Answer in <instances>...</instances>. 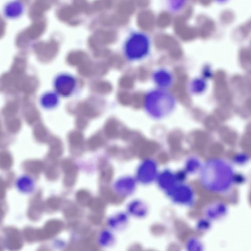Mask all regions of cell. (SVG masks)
<instances>
[{
	"mask_svg": "<svg viewBox=\"0 0 251 251\" xmlns=\"http://www.w3.org/2000/svg\"><path fill=\"white\" fill-rule=\"evenodd\" d=\"M235 175L232 166L228 161L214 158L208 160L201 166L200 180L207 190L224 193L231 187Z\"/></svg>",
	"mask_w": 251,
	"mask_h": 251,
	"instance_id": "obj_1",
	"label": "cell"
},
{
	"mask_svg": "<svg viewBox=\"0 0 251 251\" xmlns=\"http://www.w3.org/2000/svg\"><path fill=\"white\" fill-rule=\"evenodd\" d=\"M176 106V99L166 89H158L148 93L145 100L147 113L155 119H162L169 115Z\"/></svg>",
	"mask_w": 251,
	"mask_h": 251,
	"instance_id": "obj_2",
	"label": "cell"
},
{
	"mask_svg": "<svg viewBox=\"0 0 251 251\" xmlns=\"http://www.w3.org/2000/svg\"><path fill=\"white\" fill-rule=\"evenodd\" d=\"M151 47L149 36L140 31L131 32L125 39L123 52L125 57L130 61L142 60L149 54Z\"/></svg>",
	"mask_w": 251,
	"mask_h": 251,
	"instance_id": "obj_3",
	"label": "cell"
},
{
	"mask_svg": "<svg viewBox=\"0 0 251 251\" xmlns=\"http://www.w3.org/2000/svg\"><path fill=\"white\" fill-rule=\"evenodd\" d=\"M172 200L177 203L191 205L194 201V193L191 187L186 184H176L166 192Z\"/></svg>",
	"mask_w": 251,
	"mask_h": 251,
	"instance_id": "obj_4",
	"label": "cell"
},
{
	"mask_svg": "<svg viewBox=\"0 0 251 251\" xmlns=\"http://www.w3.org/2000/svg\"><path fill=\"white\" fill-rule=\"evenodd\" d=\"M157 176L156 162L151 159L143 161L139 166L137 172L138 180L144 184L150 183Z\"/></svg>",
	"mask_w": 251,
	"mask_h": 251,
	"instance_id": "obj_5",
	"label": "cell"
},
{
	"mask_svg": "<svg viewBox=\"0 0 251 251\" xmlns=\"http://www.w3.org/2000/svg\"><path fill=\"white\" fill-rule=\"evenodd\" d=\"M76 87V80L74 77L67 74L58 76L55 81V88L58 93L63 97L72 95Z\"/></svg>",
	"mask_w": 251,
	"mask_h": 251,
	"instance_id": "obj_6",
	"label": "cell"
},
{
	"mask_svg": "<svg viewBox=\"0 0 251 251\" xmlns=\"http://www.w3.org/2000/svg\"><path fill=\"white\" fill-rule=\"evenodd\" d=\"M15 187L21 193L25 195L30 194L35 190V181L31 176L23 175L16 179Z\"/></svg>",
	"mask_w": 251,
	"mask_h": 251,
	"instance_id": "obj_7",
	"label": "cell"
},
{
	"mask_svg": "<svg viewBox=\"0 0 251 251\" xmlns=\"http://www.w3.org/2000/svg\"><path fill=\"white\" fill-rule=\"evenodd\" d=\"M154 83L160 89H166L173 82V75L168 70L160 69L156 70L153 75Z\"/></svg>",
	"mask_w": 251,
	"mask_h": 251,
	"instance_id": "obj_8",
	"label": "cell"
},
{
	"mask_svg": "<svg viewBox=\"0 0 251 251\" xmlns=\"http://www.w3.org/2000/svg\"><path fill=\"white\" fill-rule=\"evenodd\" d=\"M157 176L159 186L166 192L172 189L176 184V175L168 169L163 171Z\"/></svg>",
	"mask_w": 251,
	"mask_h": 251,
	"instance_id": "obj_9",
	"label": "cell"
},
{
	"mask_svg": "<svg viewBox=\"0 0 251 251\" xmlns=\"http://www.w3.org/2000/svg\"><path fill=\"white\" fill-rule=\"evenodd\" d=\"M24 5L19 0H13L6 4L3 8V14L9 19L19 18L24 11Z\"/></svg>",
	"mask_w": 251,
	"mask_h": 251,
	"instance_id": "obj_10",
	"label": "cell"
},
{
	"mask_svg": "<svg viewBox=\"0 0 251 251\" xmlns=\"http://www.w3.org/2000/svg\"><path fill=\"white\" fill-rule=\"evenodd\" d=\"M135 180L131 177H125L120 179L115 184V188L122 194H128L132 192L135 187Z\"/></svg>",
	"mask_w": 251,
	"mask_h": 251,
	"instance_id": "obj_11",
	"label": "cell"
},
{
	"mask_svg": "<svg viewBox=\"0 0 251 251\" xmlns=\"http://www.w3.org/2000/svg\"><path fill=\"white\" fill-rule=\"evenodd\" d=\"M226 211V206L222 203H216L207 208V217L212 219H217L225 215Z\"/></svg>",
	"mask_w": 251,
	"mask_h": 251,
	"instance_id": "obj_12",
	"label": "cell"
},
{
	"mask_svg": "<svg viewBox=\"0 0 251 251\" xmlns=\"http://www.w3.org/2000/svg\"><path fill=\"white\" fill-rule=\"evenodd\" d=\"M130 211L137 216H144L147 212V207L141 201H136L131 204Z\"/></svg>",
	"mask_w": 251,
	"mask_h": 251,
	"instance_id": "obj_13",
	"label": "cell"
},
{
	"mask_svg": "<svg viewBox=\"0 0 251 251\" xmlns=\"http://www.w3.org/2000/svg\"><path fill=\"white\" fill-rule=\"evenodd\" d=\"M201 167L199 159L195 157H191L188 159L185 166L186 172L193 173L199 169Z\"/></svg>",
	"mask_w": 251,
	"mask_h": 251,
	"instance_id": "obj_14",
	"label": "cell"
},
{
	"mask_svg": "<svg viewBox=\"0 0 251 251\" xmlns=\"http://www.w3.org/2000/svg\"><path fill=\"white\" fill-rule=\"evenodd\" d=\"M206 88V82L201 78H196L194 79L191 84L190 89L195 93H201Z\"/></svg>",
	"mask_w": 251,
	"mask_h": 251,
	"instance_id": "obj_15",
	"label": "cell"
},
{
	"mask_svg": "<svg viewBox=\"0 0 251 251\" xmlns=\"http://www.w3.org/2000/svg\"><path fill=\"white\" fill-rule=\"evenodd\" d=\"M186 0H167V5L172 11H177L181 9Z\"/></svg>",
	"mask_w": 251,
	"mask_h": 251,
	"instance_id": "obj_16",
	"label": "cell"
},
{
	"mask_svg": "<svg viewBox=\"0 0 251 251\" xmlns=\"http://www.w3.org/2000/svg\"><path fill=\"white\" fill-rule=\"evenodd\" d=\"M248 160V157L246 154L244 153L239 154L234 158V161L238 164L244 163Z\"/></svg>",
	"mask_w": 251,
	"mask_h": 251,
	"instance_id": "obj_17",
	"label": "cell"
},
{
	"mask_svg": "<svg viewBox=\"0 0 251 251\" xmlns=\"http://www.w3.org/2000/svg\"><path fill=\"white\" fill-rule=\"evenodd\" d=\"M102 237L101 238V244L105 245L109 243V242L111 240L112 236L110 233L105 232L102 234Z\"/></svg>",
	"mask_w": 251,
	"mask_h": 251,
	"instance_id": "obj_18",
	"label": "cell"
},
{
	"mask_svg": "<svg viewBox=\"0 0 251 251\" xmlns=\"http://www.w3.org/2000/svg\"><path fill=\"white\" fill-rule=\"evenodd\" d=\"M209 223L208 221L206 220H202L198 224V227L200 229H204L209 227Z\"/></svg>",
	"mask_w": 251,
	"mask_h": 251,
	"instance_id": "obj_19",
	"label": "cell"
},
{
	"mask_svg": "<svg viewBox=\"0 0 251 251\" xmlns=\"http://www.w3.org/2000/svg\"><path fill=\"white\" fill-rule=\"evenodd\" d=\"M189 243H190L189 245V246H188V247H189V248L193 247V249L192 250H193V248H195V247H196L197 250H198L197 249L198 248L201 250V249L200 248V247H201V244L197 240L191 241V242Z\"/></svg>",
	"mask_w": 251,
	"mask_h": 251,
	"instance_id": "obj_20",
	"label": "cell"
},
{
	"mask_svg": "<svg viewBox=\"0 0 251 251\" xmlns=\"http://www.w3.org/2000/svg\"><path fill=\"white\" fill-rule=\"evenodd\" d=\"M217 1H218V2H220V3H224L226 1H227L228 0H216Z\"/></svg>",
	"mask_w": 251,
	"mask_h": 251,
	"instance_id": "obj_21",
	"label": "cell"
}]
</instances>
